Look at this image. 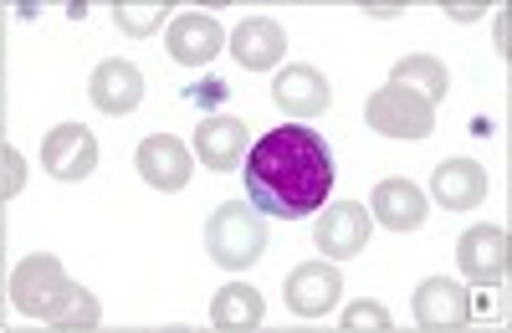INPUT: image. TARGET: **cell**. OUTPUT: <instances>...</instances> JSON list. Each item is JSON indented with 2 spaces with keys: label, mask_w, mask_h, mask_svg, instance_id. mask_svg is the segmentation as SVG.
I'll use <instances>...</instances> for the list:
<instances>
[{
  "label": "cell",
  "mask_w": 512,
  "mask_h": 333,
  "mask_svg": "<svg viewBox=\"0 0 512 333\" xmlns=\"http://www.w3.org/2000/svg\"><path fill=\"white\" fill-rule=\"evenodd\" d=\"M159 333H195V328H185V323H175V328H159Z\"/></svg>",
  "instance_id": "4316f807"
},
{
  "label": "cell",
  "mask_w": 512,
  "mask_h": 333,
  "mask_svg": "<svg viewBox=\"0 0 512 333\" xmlns=\"http://www.w3.org/2000/svg\"><path fill=\"white\" fill-rule=\"evenodd\" d=\"M88 98H93V108H103V113H113V118L134 113V108L144 103V72H139L134 62H123V57H108V62H98L93 77H88Z\"/></svg>",
  "instance_id": "4fadbf2b"
},
{
  "label": "cell",
  "mask_w": 512,
  "mask_h": 333,
  "mask_svg": "<svg viewBox=\"0 0 512 333\" xmlns=\"http://www.w3.org/2000/svg\"><path fill=\"white\" fill-rule=\"evenodd\" d=\"M134 170H139L154 190L175 195V190L190 185L195 164H190V149H185L175 134H149V139L139 144V154H134Z\"/></svg>",
  "instance_id": "9c48e42d"
},
{
  "label": "cell",
  "mask_w": 512,
  "mask_h": 333,
  "mask_svg": "<svg viewBox=\"0 0 512 333\" xmlns=\"http://www.w3.org/2000/svg\"><path fill=\"white\" fill-rule=\"evenodd\" d=\"M195 154L205 159V170H236L246 159V123L231 113H210L195 129Z\"/></svg>",
  "instance_id": "e0dca14e"
},
{
  "label": "cell",
  "mask_w": 512,
  "mask_h": 333,
  "mask_svg": "<svg viewBox=\"0 0 512 333\" xmlns=\"http://www.w3.org/2000/svg\"><path fill=\"white\" fill-rule=\"evenodd\" d=\"M164 47H169V57H175L180 67H205L226 47V31H221L216 16H205V11H180L175 21H169Z\"/></svg>",
  "instance_id": "8fae6325"
},
{
  "label": "cell",
  "mask_w": 512,
  "mask_h": 333,
  "mask_svg": "<svg viewBox=\"0 0 512 333\" xmlns=\"http://www.w3.org/2000/svg\"><path fill=\"white\" fill-rule=\"evenodd\" d=\"M344 298V277L333 262H303L287 272V308L303 318H323L328 308H338Z\"/></svg>",
  "instance_id": "30bf717a"
},
{
  "label": "cell",
  "mask_w": 512,
  "mask_h": 333,
  "mask_svg": "<svg viewBox=\"0 0 512 333\" xmlns=\"http://www.w3.org/2000/svg\"><path fill=\"white\" fill-rule=\"evenodd\" d=\"M272 103L287 113V118H318L328 103H333V88H328V77L308 62H292L277 72L272 82Z\"/></svg>",
  "instance_id": "7c38bea8"
},
{
  "label": "cell",
  "mask_w": 512,
  "mask_h": 333,
  "mask_svg": "<svg viewBox=\"0 0 512 333\" xmlns=\"http://www.w3.org/2000/svg\"><path fill=\"white\" fill-rule=\"evenodd\" d=\"M282 333H318V328H282Z\"/></svg>",
  "instance_id": "f546056e"
},
{
  "label": "cell",
  "mask_w": 512,
  "mask_h": 333,
  "mask_svg": "<svg viewBox=\"0 0 512 333\" xmlns=\"http://www.w3.org/2000/svg\"><path fill=\"white\" fill-rule=\"evenodd\" d=\"M98 333H139V328H98Z\"/></svg>",
  "instance_id": "f1b7e54d"
},
{
  "label": "cell",
  "mask_w": 512,
  "mask_h": 333,
  "mask_svg": "<svg viewBox=\"0 0 512 333\" xmlns=\"http://www.w3.org/2000/svg\"><path fill=\"white\" fill-rule=\"evenodd\" d=\"M0 67H6V26H0Z\"/></svg>",
  "instance_id": "484cf974"
},
{
  "label": "cell",
  "mask_w": 512,
  "mask_h": 333,
  "mask_svg": "<svg viewBox=\"0 0 512 333\" xmlns=\"http://www.w3.org/2000/svg\"><path fill=\"white\" fill-rule=\"evenodd\" d=\"M241 175H246V205L256 216L297 221V216H313L328 205L338 170H333V154L318 129L287 123V129H272L246 149Z\"/></svg>",
  "instance_id": "6da1fadb"
},
{
  "label": "cell",
  "mask_w": 512,
  "mask_h": 333,
  "mask_svg": "<svg viewBox=\"0 0 512 333\" xmlns=\"http://www.w3.org/2000/svg\"><path fill=\"white\" fill-rule=\"evenodd\" d=\"M415 323L420 333H446V328L472 323V293L451 277H425L415 287Z\"/></svg>",
  "instance_id": "ba28073f"
},
{
  "label": "cell",
  "mask_w": 512,
  "mask_h": 333,
  "mask_svg": "<svg viewBox=\"0 0 512 333\" xmlns=\"http://www.w3.org/2000/svg\"><path fill=\"white\" fill-rule=\"evenodd\" d=\"M98 318H103V308H98V298L88 293V287H67V298L41 318L52 333H98Z\"/></svg>",
  "instance_id": "ffe728a7"
},
{
  "label": "cell",
  "mask_w": 512,
  "mask_h": 333,
  "mask_svg": "<svg viewBox=\"0 0 512 333\" xmlns=\"http://www.w3.org/2000/svg\"><path fill=\"white\" fill-rule=\"evenodd\" d=\"M262 313H267V303L251 282H226L210 298V323L216 328H262Z\"/></svg>",
  "instance_id": "ac0fdd59"
},
{
  "label": "cell",
  "mask_w": 512,
  "mask_h": 333,
  "mask_svg": "<svg viewBox=\"0 0 512 333\" xmlns=\"http://www.w3.org/2000/svg\"><path fill=\"white\" fill-rule=\"evenodd\" d=\"M390 82H400V88L420 93V98L431 103V108H436V103L446 98V88H451V77H446V67H441L436 57H400Z\"/></svg>",
  "instance_id": "d6986e66"
},
{
  "label": "cell",
  "mask_w": 512,
  "mask_h": 333,
  "mask_svg": "<svg viewBox=\"0 0 512 333\" xmlns=\"http://www.w3.org/2000/svg\"><path fill=\"white\" fill-rule=\"evenodd\" d=\"M205 252L226 272H246L256 257L267 252V221L256 216L246 200H226L221 211L205 221Z\"/></svg>",
  "instance_id": "7a4b0ae2"
},
{
  "label": "cell",
  "mask_w": 512,
  "mask_h": 333,
  "mask_svg": "<svg viewBox=\"0 0 512 333\" xmlns=\"http://www.w3.org/2000/svg\"><path fill=\"white\" fill-rule=\"evenodd\" d=\"M164 16H169V6H154V0H139V6H113V26L128 31V36H149Z\"/></svg>",
  "instance_id": "7402d4cb"
},
{
  "label": "cell",
  "mask_w": 512,
  "mask_h": 333,
  "mask_svg": "<svg viewBox=\"0 0 512 333\" xmlns=\"http://www.w3.org/2000/svg\"><path fill=\"white\" fill-rule=\"evenodd\" d=\"M431 195L446 205V211H477V205L487 200V170L477 159H441L436 175H431Z\"/></svg>",
  "instance_id": "9a60e30c"
},
{
  "label": "cell",
  "mask_w": 512,
  "mask_h": 333,
  "mask_svg": "<svg viewBox=\"0 0 512 333\" xmlns=\"http://www.w3.org/2000/svg\"><path fill=\"white\" fill-rule=\"evenodd\" d=\"M369 226L374 221L359 200H333V205H323L313 241H318V252H328V262H344V257H359L369 246Z\"/></svg>",
  "instance_id": "52a82bcc"
},
{
  "label": "cell",
  "mask_w": 512,
  "mask_h": 333,
  "mask_svg": "<svg viewBox=\"0 0 512 333\" xmlns=\"http://www.w3.org/2000/svg\"><path fill=\"white\" fill-rule=\"evenodd\" d=\"M446 16H456V21H477L482 6H477V0H456V6H446Z\"/></svg>",
  "instance_id": "603a6c76"
},
{
  "label": "cell",
  "mask_w": 512,
  "mask_h": 333,
  "mask_svg": "<svg viewBox=\"0 0 512 333\" xmlns=\"http://www.w3.org/2000/svg\"><path fill=\"white\" fill-rule=\"evenodd\" d=\"M364 118H369V129L384 134V139H431V134H436V108L425 103L420 93L400 88V82L369 93Z\"/></svg>",
  "instance_id": "3957f363"
},
{
  "label": "cell",
  "mask_w": 512,
  "mask_h": 333,
  "mask_svg": "<svg viewBox=\"0 0 512 333\" xmlns=\"http://www.w3.org/2000/svg\"><path fill=\"white\" fill-rule=\"evenodd\" d=\"M369 16H379V21H390V16H400V6H395V0H379V6H364Z\"/></svg>",
  "instance_id": "cb8c5ba5"
},
{
  "label": "cell",
  "mask_w": 512,
  "mask_h": 333,
  "mask_svg": "<svg viewBox=\"0 0 512 333\" xmlns=\"http://www.w3.org/2000/svg\"><path fill=\"white\" fill-rule=\"evenodd\" d=\"M333 333H344V328H333Z\"/></svg>",
  "instance_id": "4dcf8cb0"
},
{
  "label": "cell",
  "mask_w": 512,
  "mask_h": 333,
  "mask_svg": "<svg viewBox=\"0 0 512 333\" xmlns=\"http://www.w3.org/2000/svg\"><path fill=\"white\" fill-rule=\"evenodd\" d=\"M446 333H492V328H482V323H461V328H446ZM502 333V328H497Z\"/></svg>",
  "instance_id": "d4e9b609"
},
{
  "label": "cell",
  "mask_w": 512,
  "mask_h": 333,
  "mask_svg": "<svg viewBox=\"0 0 512 333\" xmlns=\"http://www.w3.org/2000/svg\"><path fill=\"white\" fill-rule=\"evenodd\" d=\"M456 262L461 277L477 282V287H502L512 272V236L502 226H472L456 241Z\"/></svg>",
  "instance_id": "5b68a950"
},
{
  "label": "cell",
  "mask_w": 512,
  "mask_h": 333,
  "mask_svg": "<svg viewBox=\"0 0 512 333\" xmlns=\"http://www.w3.org/2000/svg\"><path fill=\"white\" fill-rule=\"evenodd\" d=\"M41 164H47L52 180H88L98 170V139L82 123H57V129L41 139Z\"/></svg>",
  "instance_id": "8992f818"
},
{
  "label": "cell",
  "mask_w": 512,
  "mask_h": 333,
  "mask_svg": "<svg viewBox=\"0 0 512 333\" xmlns=\"http://www.w3.org/2000/svg\"><path fill=\"white\" fill-rule=\"evenodd\" d=\"M282 52H287V31H282L272 16H246V21L236 26V36H231V57H236L246 72L277 67Z\"/></svg>",
  "instance_id": "2e32d148"
},
{
  "label": "cell",
  "mask_w": 512,
  "mask_h": 333,
  "mask_svg": "<svg viewBox=\"0 0 512 333\" xmlns=\"http://www.w3.org/2000/svg\"><path fill=\"white\" fill-rule=\"evenodd\" d=\"M369 221L379 226H390V231H420L425 226V190L415 180H379L374 195H369Z\"/></svg>",
  "instance_id": "5bb4252c"
},
{
  "label": "cell",
  "mask_w": 512,
  "mask_h": 333,
  "mask_svg": "<svg viewBox=\"0 0 512 333\" xmlns=\"http://www.w3.org/2000/svg\"><path fill=\"white\" fill-rule=\"evenodd\" d=\"M216 333H262V328H216Z\"/></svg>",
  "instance_id": "83f0119b"
},
{
  "label": "cell",
  "mask_w": 512,
  "mask_h": 333,
  "mask_svg": "<svg viewBox=\"0 0 512 333\" xmlns=\"http://www.w3.org/2000/svg\"><path fill=\"white\" fill-rule=\"evenodd\" d=\"M67 272H62V262L52 257V252H36V257H26L16 272H11V303L26 313V318H47L62 298H67Z\"/></svg>",
  "instance_id": "277c9868"
},
{
  "label": "cell",
  "mask_w": 512,
  "mask_h": 333,
  "mask_svg": "<svg viewBox=\"0 0 512 333\" xmlns=\"http://www.w3.org/2000/svg\"><path fill=\"white\" fill-rule=\"evenodd\" d=\"M344 333H395L390 323V308L374 303V298H359L344 308Z\"/></svg>",
  "instance_id": "44dd1931"
}]
</instances>
